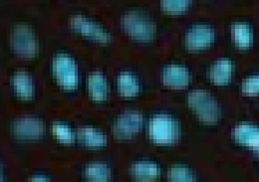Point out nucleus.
<instances>
[{
	"label": "nucleus",
	"mask_w": 259,
	"mask_h": 182,
	"mask_svg": "<svg viewBox=\"0 0 259 182\" xmlns=\"http://www.w3.org/2000/svg\"><path fill=\"white\" fill-rule=\"evenodd\" d=\"M232 136L239 144L259 150V128L250 124H239L232 129Z\"/></svg>",
	"instance_id": "nucleus-11"
},
{
	"label": "nucleus",
	"mask_w": 259,
	"mask_h": 182,
	"mask_svg": "<svg viewBox=\"0 0 259 182\" xmlns=\"http://www.w3.org/2000/svg\"><path fill=\"white\" fill-rule=\"evenodd\" d=\"M232 41L242 49L248 48L252 44L253 34L250 26L246 23H234L230 28Z\"/></svg>",
	"instance_id": "nucleus-13"
},
{
	"label": "nucleus",
	"mask_w": 259,
	"mask_h": 182,
	"mask_svg": "<svg viewBox=\"0 0 259 182\" xmlns=\"http://www.w3.org/2000/svg\"><path fill=\"white\" fill-rule=\"evenodd\" d=\"M169 181H194V174L186 167H171L167 170Z\"/></svg>",
	"instance_id": "nucleus-21"
},
{
	"label": "nucleus",
	"mask_w": 259,
	"mask_h": 182,
	"mask_svg": "<svg viewBox=\"0 0 259 182\" xmlns=\"http://www.w3.org/2000/svg\"><path fill=\"white\" fill-rule=\"evenodd\" d=\"M52 71L58 84L71 90L77 86L78 70L74 60L64 54L57 55L52 62Z\"/></svg>",
	"instance_id": "nucleus-5"
},
{
	"label": "nucleus",
	"mask_w": 259,
	"mask_h": 182,
	"mask_svg": "<svg viewBox=\"0 0 259 182\" xmlns=\"http://www.w3.org/2000/svg\"><path fill=\"white\" fill-rule=\"evenodd\" d=\"M180 134L178 122L165 115L153 118L149 124L150 139L158 145L174 144Z\"/></svg>",
	"instance_id": "nucleus-3"
},
{
	"label": "nucleus",
	"mask_w": 259,
	"mask_h": 182,
	"mask_svg": "<svg viewBox=\"0 0 259 182\" xmlns=\"http://www.w3.org/2000/svg\"><path fill=\"white\" fill-rule=\"evenodd\" d=\"M162 83L168 87L183 88L190 82L189 71L179 65H169L162 72Z\"/></svg>",
	"instance_id": "nucleus-10"
},
{
	"label": "nucleus",
	"mask_w": 259,
	"mask_h": 182,
	"mask_svg": "<svg viewBox=\"0 0 259 182\" xmlns=\"http://www.w3.org/2000/svg\"><path fill=\"white\" fill-rule=\"evenodd\" d=\"M45 130L43 121L34 118H22L13 121V134L21 140L40 139Z\"/></svg>",
	"instance_id": "nucleus-8"
},
{
	"label": "nucleus",
	"mask_w": 259,
	"mask_h": 182,
	"mask_svg": "<svg viewBox=\"0 0 259 182\" xmlns=\"http://www.w3.org/2000/svg\"><path fill=\"white\" fill-rule=\"evenodd\" d=\"M70 27L78 34L98 43H108L111 35L101 24L84 15H73L70 18Z\"/></svg>",
	"instance_id": "nucleus-6"
},
{
	"label": "nucleus",
	"mask_w": 259,
	"mask_h": 182,
	"mask_svg": "<svg viewBox=\"0 0 259 182\" xmlns=\"http://www.w3.org/2000/svg\"><path fill=\"white\" fill-rule=\"evenodd\" d=\"M52 132L58 141H60L64 144H71L73 142L74 135H73L71 129L64 124L54 123L52 126Z\"/></svg>",
	"instance_id": "nucleus-22"
},
{
	"label": "nucleus",
	"mask_w": 259,
	"mask_h": 182,
	"mask_svg": "<svg viewBox=\"0 0 259 182\" xmlns=\"http://www.w3.org/2000/svg\"><path fill=\"white\" fill-rule=\"evenodd\" d=\"M214 39L212 28L205 24H196L186 34V45L191 50H200L211 45Z\"/></svg>",
	"instance_id": "nucleus-9"
},
{
	"label": "nucleus",
	"mask_w": 259,
	"mask_h": 182,
	"mask_svg": "<svg viewBox=\"0 0 259 182\" xmlns=\"http://www.w3.org/2000/svg\"><path fill=\"white\" fill-rule=\"evenodd\" d=\"M12 87L21 99H31L34 95L32 79L24 72L16 73L12 78Z\"/></svg>",
	"instance_id": "nucleus-14"
},
{
	"label": "nucleus",
	"mask_w": 259,
	"mask_h": 182,
	"mask_svg": "<svg viewBox=\"0 0 259 182\" xmlns=\"http://www.w3.org/2000/svg\"><path fill=\"white\" fill-rule=\"evenodd\" d=\"M10 45L13 51L21 57L31 58L38 49L34 31L26 24H17L10 32Z\"/></svg>",
	"instance_id": "nucleus-4"
},
{
	"label": "nucleus",
	"mask_w": 259,
	"mask_h": 182,
	"mask_svg": "<svg viewBox=\"0 0 259 182\" xmlns=\"http://www.w3.org/2000/svg\"><path fill=\"white\" fill-rule=\"evenodd\" d=\"M117 85L120 94L125 97H133L137 95L140 88L137 79L127 72L122 73L118 77Z\"/></svg>",
	"instance_id": "nucleus-18"
},
{
	"label": "nucleus",
	"mask_w": 259,
	"mask_h": 182,
	"mask_svg": "<svg viewBox=\"0 0 259 182\" xmlns=\"http://www.w3.org/2000/svg\"><path fill=\"white\" fill-rule=\"evenodd\" d=\"M241 90L247 95L259 94V76H251L246 78L242 83Z\"/></svg>",
	"instance_id": "nucleus-23"
},
{
	"label": "nucleus",
	"mask_w": 259,
	"mask_h": 182,
	"mask_svg": "<svg viewBox=\"0 0 259 182\" xmlns=\"http://www.w3.org/2000/svg\"><path fill=\"white\" fill-rule=\"evenodd\" d=\"M143 117L139 112L128 111L120 115L113 124V133L115 138L127 140L135 135L141 128Z\"/></svg>",
	"instance_id": "nucleus-7"
},
{
	"label": "nucleus",
	"mask_w": 259,
	"mask_h": 182,
	"mask_svg": "<svg viewBox=\"0 0 259 182\" xmlns=\"http://www.w3.org/2000/svg\"><path fill=\"white\" fill-rule=\"evenodd\" d=\"M188 105L196 117L203 122L215 123L220 119V107L214 97L203 90L191 92Z\"/></svg>",
	"instance_id": "nucleus-2"
},
{
	"label": "nucleus",
	"mask_w": 259,
	"mask_h": 182,
	"mask_svg": "<svg viewBox=\"0 0 259 182\" xmlns=\"http://www.w3.org/2000/svg\"><path fill=\"white\" fill-rule=\"evenodd\" d=\"M191 0H161L162 11L171 14H178L186 11L190 6Z\"/></svg>",
	"instance_id": "nucleus-20"
},
{
	"label": "nucleus",
	"mask_w": 259,
	"mask_h": 182,
	"mask_svg": "<svg viewBox=\"0 0 259 182\" xmlns=\"http://www.w3.org/2000/svg\"><path fill=\"white\" fill-rule=\"evenodd\" d=\"M131 173L137 180L149 181L154 180L159 176V167L152 162L142 161L137 162L131 167Z\"/></svg>",
	"instance_id": "nucleus-16"
},
{
	"label": "nucleus",
	"mask_w": 259,
	"mask_h": 182,
	"mask_svg": "<svg viewBox=\"0 0 259 182\" xmlns=\"http://www.w3.org/2000/svg\"><path fill=\"white\" fill-rule=\"evenodd\" d=\"M121 26L132 39L147 43L151 42L156 34V27L152 19L141 11H129L123 15Z\"/></svg>",
	"instance_id": "nucleus-1"
},
{
	"label": "nucleus",
	"mask_w": 259,
	"mask_h": 182,
	"mask_svg": "<svg viewBox=\"0 0 259 182\" xmlns=\"http://www.w3.org/2000/svg\"><path fill=\"white\" fill-rule=\"evenodd\" d=\"M77 138L83 146L89 148H101L107 144L106 135L93 127L78 128Z\"/></svg>",
	"instance_id": "nucleus-12"
},
{
	"label": "nucleus",
	"mask_w": 259,
	"mask_h": 182,
	"mask_svg": "<svg viewBox=\"0 0 259 182\" xmlns=\"http://www.w3.org/2000/svg\"><path fill=\"white\" fill-rule=\"evenodd\" d=\"M232 74V64L230 61L222 59L217 61L210 69V79L217 85H225L229 82Z\"/></svg>",
	"instance_id": "nucleus-17"
},
{
	"label": "nucleus",
	"mask_w": 259,
	"mask_h": 182,
	"mask_svg": "<svg viewBox=\"0 0 259 182\" xmlns=\"http://www.w3.org/2000/svg\"><path fill=\"white\" fill-rule=\"evenodd\" d=\"M88 90L94 101H104L108 96V84L101 73H93L88 78Z\"/></svg>",
	"instance_id": "nucleus-15"
},
{
	"label": "nucleus",
	"mask_w": 259,
	"mask_h": 182,
	"mask_svg": "<svg viewBox=\"0 0 259 182\" xmlns=\"http://www.w3.org/2000/svg\"><path fill=\"white\" fill-rule=\"evenodd\" d=\"M85 176L90 181H108L111 176L110 169L102 163H93L85 168Z\"/></svg>",
	"instance_id": "nucleus-19"
}]
</instances>
